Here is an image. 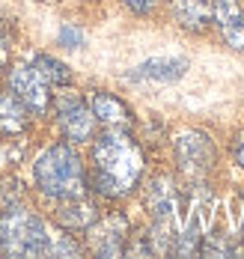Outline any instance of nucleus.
Returning a JSON list of instances; mask_svg holds the SVG:
<instances>
[{"label":"nucleus","mask_w":244,"mask_h":259,"mask_svg":"<svg viewBox=\"0 0 244 259\" xmlns=\"http://www.w3.org/2000/svg\"><path fill=\"white\" fill-rule=\"evenodd\" d=\"M89 107H92L95 119H99V122H105L108 128H128V125L134 122V116H131L128 104L119 102V99H116V96H110V93H95Z\"/></svg>","instance_id":"10"},{"label":"nucleus","mask_w":244,"mask_h":259,"mask_svg":"<svg viewBox=\"0 0 244 259\" xmlns=\"http://www.w3.org/2000/svg\"><path fill=\"white\" fill-rule=\"evenodd\" d=\"M30 66L42 75V80H45L48 87H51V83H69V80H72L69 66L60 63V60H54V57H48V54H36V60H33Z\"/></svg>","instance_id":"15"},{"label":"nucleus","mask_w":244,"mask_h":259,"mask_svg":"<svg viewBox=\"0 0 244 259\" xmlns=\"http://www.w3.org/2000/svg\"><path fill=\"white\" fill-rule=\"evenodd\" d=\"M57 113H60V131L66 134V140L83 143V140L92 137V131H95V113L75 93H69L63 102L57 104Z\"/></svg>","instance_id":"6"},{"label":"nucleus","mask_w":244,"mask_h":259,"mask_svg":"<svg viewBox=\"0 0 244 259\" xmlns=\"http://www.w3.org/2000/svg\"><path fill=\"white\" fill-rule=\"evenodd\" d=\"M173 18L190 33H206L212 21V6L206 0H173Z\"/></svg>","instance_id":"11"},{"label":"nucleus","mask_w":244,"mask_h":259,"mask_svg":"<svg viewBox=\"0 0 244 259\" xmlns=\"http://www.w3.org/2000/svg\"><path fill=\"white\" fill-rule=\"evenodd\" d=\"M235 158H238V164L244 167V137L238 140V143H235Z\"/></svg>","instance_id":"20"},{"label":"nucleus","mask_w":244,"mask_h":259,"mask_svg":"<svg viewBox=\"0 0 244 259\" xmlns=\"http://www.w3.org/2000/svg\"><path fill=\"white\" fill-rule=\"evenodd\" d=\"M176 161L182 176L203 179L215 167V143L203 131H182L176 137Z\"/></svg>","instance_id":"4"},{"label":"nucleus","mask_w":244,"mask_h":259,"mask_svg":"<svg viewBox=\"0 0 244 259\" xmlns=\"http://www.w3.org/2000/svg\"><path fill=\"white\" fill-rule=\"evenodd\" d=\"M188 72V60L185 57H155L140 63L134 72H128V80L134 83H173V80L185 78Z\"/></svg>","instance_id":"9"},{"label":"nucleus","mask_w":244,"mask_h":259,"mask_svg":"<svg viewBox=\"0 0 244 259\" xmlns=\"http://www.w3.org/2000/svg\"><path fill=\"white\" fill-rule=\"evenodd\" d=\"M33 176L36 188L57 203L83 197V164L69 143H54L51 149H45L33 164Z\"/></svg>","instance_id":"2"},{"label":"nucleus","mask_w":244,"mask_h":259,"mask_svg":"<svg viewBox=\"0 0 244 259\" xmlns=\"http://www.w3.org/2000/svg\"><path fill=\"white\" fill-rule=\"evenodd\" d=\"M125 238H128V221L122 214H110L105 221L95 218V224L89 227V247L99 256H122Z\"/></svg>","instance_id":"7"},{"label":"nucleus","mask_w":244,"mask_h":259,"mask_svg":"<svg viewBox=\"0 0 244 259\" xmlns=\"http://www.w3.org/2000/svg\"><path fill=\"white\" fill-rule=\"evenodd\" d=\"M95 185L108 197L131 194L143 173V152L125 128H108L92 146Z\"/></svg>","instance_id":"1"},{"label":"nucleus","mask_w":244,"mask_h":259,"mask_svg":"<svg viewBox=\"0 0 244 259\" xmlns=\"http://www.w3.org/2000/svg\"><path fill=\"white\" fill-rule=\"evenodd\" d=\"M6 60H9V45H6V36L0 33V69L6 66Z\"/></svg>","instance_id":"19"},{"label":"nucleus","mask_w":244,"mask_h":259,"mask_svg":"<svg viewBox=\"0 0 244 259\" xmlns=\"http://www.w3.org/2000/svg\"><path fill=\"white\" fill-rule=\"evenodd\" d=\"M78 253H81V244L72 235H51L48 256H78Z\"/></svg>","instance_id":"16"},{"label":"nucleus","mask_w":244,"mask_h":259,"mask_svg":"<svg viewBox=\"0 0 244 259\" xmlns=\"http://www.w3.org/2000/svg\"><path fill=\"white\" fill-rule=\"evenodd\" d=\"M212 21L232 51H244V9L238 0H212Z\"/></svg>","instance_id":"8"},{"label":"nucleus","mask_w":244,"mask_h":259,"mask_svg":"<svg viewBox=\"0 0 244 259\" xmlns=\"http://www.w3.org/2000/svg\"><path fill=\"white\" fill-rule=\"evenodd\" d=\"M51 233L39 214L24 206H9L0 218V250L12 256H48Z\"/></svg>","instance_id":"3"},{"label":"nucleus","mask_w":244,"mask_h":259,"mask_svg":"<svg viewBox=\"0 0 244 259\" xmlns=\"http://www.w3.org/2000/svg\"><path fill=\"white\" fill-rule=\"evenodd\" d=\"M99 218V208L92 203H86L83 197H72V200H60L57 208V221L66 230H89Z\"/></svg>","instance_id":"12"},{"label":"nucleus","mask_w":244,"mask_h":259,"mask_svg":"<svg viewBox=\"0 0 244 259\" xmlns=\"http://www.w3.org/2000/svg\"><path fill=\"white\" fill-rule=\"evenodd\" d=\"M146 200H149V211L155 221H176V191H173V182L167 176L152 182Z\"/></svg>","instance_id":"14"},{"label":"nucleus","mask_w":244,"mask_h":259,"mask_svg":"<svg viewBox=\"0 0 244 259\" xmlns=\"http://www.w3.org/2000/svg\"><path fill=\"white\" fill-rule=\"evenodd\" d=\"M125 6L137 12V15H146V12H152V6H155V0H125Z\"/></svg>","instance_id":"18"},{"label":"nucleus","mask_w":244,"mask_h":259,"mask_svg":"<svg viewBox=\"0 0 244 259\" xmlns=\"http://www.w3.org/2000/svg\"><path fill=\"white\" fill-rule=\"evenodd\" d=\"M57 42L63 45V48H81L83 42H86V33H83L81 27H75V24H66V27H60V33H57Z\"/></svg>","instance_id":"17"},{"label":"nucleus","mask_w":244,"mask_h":259,"mask_svg":"<svg viewBox=\"0 0 244 259\" xmlns=\"http://www.w3.org/2000/svg\"><path fill=\"white\" fill-rule=\"evenodd\" d=\"M30 122V110L12 90L0 93V134H21Z\"/></svg>","instance_id":"13"},{"label":"nucleus","mask_w":244,"mask_h":259,"mask_svg":"<svg viewBox=\"0 0 244 259\" xmlns=\"http://www.w3.org/2000/svg\"><path fill=\"white\" fill-rule=\"evenodd\" d=\"M9 90L27 104L30 113L42 116L48 107H51V93H48V83L42 80V75L33 69V66H24L18 63L12 72H9Z\"/></svg>","instance_id":"5"}]
</instances>
